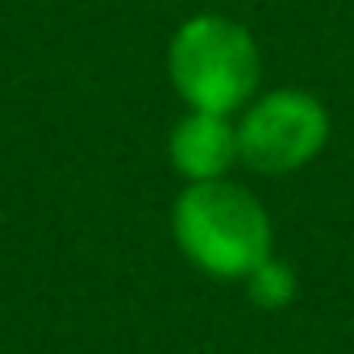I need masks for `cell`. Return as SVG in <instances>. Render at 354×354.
<instances>
[{
	"label": "cell",
	"instance_id": "1",
	"mask_svg": "<svg viewBox=\"0 0 354 354\" xmlns=\"http://www.w3.org/2000/svg\"><path fill=\"white\" fill-rule=\"evenodd\" d=\"M171 225L180 250L221 279H246L271 259V221L263 205L230 180L192 184L175 205Z\"/></svg>",
	"mask_w": 354,
	"mask_h": 354
},
{
	"label": "cell",
	"instance_id": "2",
	"mask_svg": "<svg viewBox=\"0 0 354 354\" xmlns=\"http://www.w3.org/2000/svg\"><path fill=\"white\" fill-rule=\"evenodd\" d=\"M171 80L180 96L201 109V113H221L230 117L242 109L259 84V50L254 38L217 13L192 17L175 30L171 55H167Z\"/></svg>",
	"mask_w": 354,
	"mask_h": 354
},
{
	"label": "cell",
	"instance_id": "3",
	"mask_svg": "<svg viewBox=\"0 0 354 354\" xmlns=\"http://www.w3.org/2000/svg\"><path fill=\"white\" fill-rule=\"evenodd\" d=\"M329 138V117L308 92H271L238 125V158L263 175H283L321 154Z\"/></svg>",
	"mask_w": 354,
	"mask_h": 354
},
{
	"label": "cell",
	"instance_id": "4",
	"mask_svg": "<svg viewBox=\"0 0 354 354\" xmlns=\"http://www.w3.org/2000/svg\"><path fill=\"white\" fill-rule=\"evenodd\" d=\"M234 158H238V129L221 113L192 109V117H184L171 133V162L192 184L225 180Z\"/></svg>",
	"mask_w": 354,
	"mask_h": 354
},
{
	"label": "cell",
	"instance_id": "5",
	"mask_svg": "<svg viewBox=\"0 0 354 354\" xmlns=\"http://www.w3.org/2000/svg\"><path fill=\"white\" fill-rule=\"evenodd\" d=\"M250 296L263 304V308H279V304H288L292 300V292H296V283H292V271L283 267V263H263V267H254L250 275Z\"/></svg>",
	"mask_w": 354,
	"mask_h": 354
}]
</instances>
